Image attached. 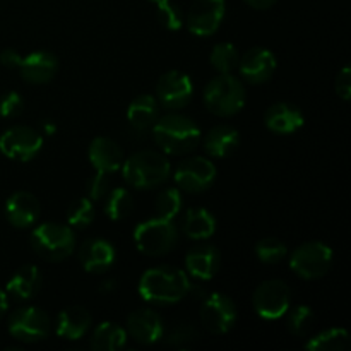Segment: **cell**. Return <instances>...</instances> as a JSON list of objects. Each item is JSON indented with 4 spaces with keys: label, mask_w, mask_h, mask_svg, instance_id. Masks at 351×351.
I'll return each mask as SVG.
<instances>
[{
    "label": "cell",
    "mask_w": 351,
    "mask_h": 351,
    "mask_svg": "<svg viewBox=\"0 0 351 351\" xmlns=\"http://www.w3.org/2000/svg\"><path fill=\"white\" fill-rule=\"evenodd\" d=\"M43 129L47 134H55V125L51 122H43Z\"/></svg>",
    "instance_id": "45"
},
{
    "label": "cell",
    "mask_w": 351,
    "mask_h": 351,
    "mask_svg": "<svg viewBox=\"0 0 351 351\" xmlns=\"http://www.w3.org/2000/svg\"><path fill=\"white\" fill-rule=\"evenodd\" d=\"M149 2H153V3H156V5H160V3L168 2V0H149Z\"/></svg>",
    "instance_id": "46"
},
{
    "label": "cell",
    "mask_w": 351,
    "mask_h": 351,
    "mask_svg": "<svg viewBox=\"0 0 351 351\" xmlns=\"http://www.w3.org/2000/svg\"><path fill=\"white\" fill-rule=\"evenodd\" d=\"M127 331L115 322H101L91 335V348L95 351H119L125 348Z\"/></svg>",
    "instance_id": "28"
},
{
    "label": "cell",
    "mask_w": 351,
    "mask_h": 351,
    "mask_svg": "<svg viewBox=\"0 0 351 351\" xmlns=\"http://www.w3.org/2000/svg\"><path fill=\"white\" fill-rule=\"evenodd\" d=\"M79 263L86 273H106L115 264V247L105 239H88L79 247Z\"/></svg>",
    "instance_id": "17"
},
{
    "label": "cell",
    "mask_w": 351,
    "mask_h": 351,
    "mask_svg": "<svg viewBox=\"0 0 351 351\" xmlns=\"http://www.w3.org/2000/svg\"><path fill=\"white\" fill-rule=\"evenodd\" d=\"M24 110V98L16 91H9L0 98V115L5 119L19 117Z\"/></svg>",
    "instance_id": "39"
},
{
    "label": "cell",
    "mask_w": 351,
    "mask_h": 351,
    "mask_svg": "<svg viewBox=\"0 0 351 351\" xmlns=\"http://www.w3.org/2000/svg\"><path fill=\"white\" fill-rule=\"evenodd\" d=\"M158 19L168 31H178L184 26V14L175 3L163 2L158 5Z\"/></svg>",
    "instance_id": "37"
},
{
    "label": "cell",
    "mask_w": 351,
    "mask_h": 351,
    "mask_svg": "<svg viewBox=\"0 0 351 351\" xmlns=\"http://www.w3.org/2000/svg\"><path fill=\"white\" fill-rule=\"evenodd\" d=\"M153 137L163 153L182 156L199 146L201 129L189 117L180 115V113H170L154 122Z\"/></svg>",
    "instance_id": "2"
},
{
    "label": "cell",
    "mask_w": 351,
    "mask_h": 351,
    "mask_svg": "<svg viewBox=\"0 0 351 351\" xmlns=\"http://www.w3.org/2000/svg\"><path fill=\"white\" fill-rule=\"evenodd\" d=\"M278 67L276 57L271 50L256 47L247 50L239 60V72L250 84H264L274 75Z\"/></svg>",
    "instance_id": "15"
},
{
    "label": "cell",
    "mask_w": 351,
    "mask_h": 351,
    "mask_svg": "<svg viewBox=\"0 0 351 351\" xmlns=\"http://www.w3.org/2000/svg\"><path fill=\"white\" fill-rule=\"evenodd\" d=\"M182 204H184V201H182L180 189L167 187L158 194L154 209H156L160 218L173 219L182 211Z\"/></svg>",
    "instance_id": "34"
},
{
    "label": "cell",
    "mask_w": 351,
    "mask_h": 351,
    "mask_svg": "<svg viewBox=\"0 0 351 351\" xmlns=\"http://www.w3.org/2000/svg\"><path fill=\"white\" fill-rule=\"evenodd\" d=\"M221 266V252L211 243H197L185 256V269L199 281H209Z\"/></svg>",
    "instance_id": "18"
},
{
    "label": "cell",
    "mask_w": 351,
    "mask_h": 351,
    "mask_svg": "<svg viewBox=\"0 0 351 351\" xmlns=\"http://www.w3.org/2000/svg\"><path fill=\"white\" fill-rule=\"evenodd\" d=\"M88 160L96 171L115 173L122 168L123 153L119 144L110 137H95L88 147Z\"/></svg>",
    "instance_id": "22"
},
{
    "label": "cell",
    "mask_w": 351,
    "mask_h": 351,
    "mask_svg": "<svg viewBox=\"0 0 351 351\" xmlns=\"http://www.w3.org/2000/svg\"><path fill=\"white\" fill-rule=\"evenodd\" d=\"M243 2L256 10H266V9H271L278 0H243Z\"/></svg>",
    "instance_id": "42"
},
{
    "label": "cell",
    "mask_w": 351,
    "mask_h": 351,
    "mask_svg": "<svg viewBox=\"0 0 351 351\" xmlns=\"http://www.w3.org/2000/svg\"><path fill=\"white\" fill-rule=\"evenodd\" d=\"M105 206H103V211L108 216L112 221H120V219H125L130 213L134 211V199L127 189L117 187L113 191H108V194L105 195Z\"/></svg>",
    "instance_id": "30"
},
{
    "label": "cell",
    "mask_w": 351,
    "mask_h": 351,
    "mask_svg": "<svg viewBox=\"0 0 351 351\" xmlns=\"http://www.w3.org/2000/svg\"><path fill=\"white\" fill-rule=\"evenodd\" d=\"M134 242L144 256L161 257L175 249L178 242V228L173 219L151 218L139 223L134 230Z\"/></svg>",
    "instance_id": "6"
},
{
    "label": "cell",
    "mask_w": 351,
    "mask_h": 351,
    "mask_svg": "<svg viewBox=\"0 0 351 351\" xmlns=\"http://www.w3.org/2000/svg\"><path fill=\"white\" fill-rule=\"evenodd\" d=\"M182 232L195 242L211 239L216 232V218L206 208H191L182 218Z\"/></svg>",
    "instance_id": "25"
},
{
    "label": "cell",
    "mask_w": 351,
    "mask_h": 351,
    "mask_svg": "<svg viewBox=\"0 0 351 351\" xmlns=\"http://www.w3.org/2000/svg\"><path fill=\"white\" fill-rule=\"evenodd\" d=\"M240 53L237 47L228 41H223L213 47L211 55H209V64L218 74H232L239 67Z\"/></svg>",
    "instance_id": "31"
},
{
    "label": "cell",
    "mask_w": 351,
    "mask_h": 351,
    "mask_svg": "<svg viewBox=\"0 0 351 351\" xmlns=\"http://www.w3.org/2000/svg\"><path fill=\"white\" fill-rule=\"evenodd\" d=\"M199 317L206 331L211 335H225L232 331L239 314L235 302L228 295L211 293L202 300Z\"/></svg>",
    "instance_id": "10"
},
{
    "label": "cell",
    "mask_w": 351,
    "mask_h": 351,
    "mask_svg": "<svg viewBox=\"0 0 351 351\" xmlns=\"http://www.w3.org/2000/svg\"><path fill=\"white\" fill-rule=\"evenodd\" d=\"M256 314L264 321H278L291 307V288L281 280L263 281L252 295Z\"/></svg>",
    "instance_id": "9"
},
{
    "label": "cell",
    "mask_w": 351,
    "mask_h": 351,
    "mask_svg": "<svg viewBox=\"0 0 351 351\" xmlns=\"http://www.w3.org/2000/svg\"><path fill=\"white\" fill-rule=\"evenodd\" d=\"M31 247L45 261L60 263L72 256L75 249V235L72 228L62 223H41L31 233Z\"/></svg>",
    "instance_id": "5"
},
{
    "label": "cell",
    "mask_w": 351,
    "mask_h": 351,
    "mask_svg": "<svg viewBox=\"0 0 351 351\" xmlns=\"http://www.w3.org/2000/svg\"><path fill=\"white\" fill-rule=\"evenodd\" d=\"M127 335L139 345H154L165 335L163 319L153 308H137L127 317Z\"/></svg>",
    "instance_id": "16"
},
{
    "label": "cell",
    "mask_w": 351,
    "mask_h": 351,
    "mask_svg": "<svg viewBox=\"0 0 351 351\" xmlns=\"http://www.w3.org/2000/svg\"><path fill=\"white\" fill-rule=\"evenodd\" d=\"M335 89L336 95L341 99H345V101H348L351 98V71L348 65H345V67L338 72V75H336Z\"/></svg>",
    "instance_id": "40"
},
{
    "label": "cell",
    "mask_w": 351,
    "mask_h": 351,
    "mask_svg": "<svg viewBox=\"0 0 351 351\" xmlns=\"http://www.w3.org/2000/svg\"><path fill=\"white\" fill-rule=\"evenodd\" d=\"M21 77L29 84H47L57 75L58 60L50 51H33L23 57L19 64Z\"/></svg>",
    "instance_id": "20"
},
{
    "label": "cell",
    "mask_w": 351,
    "mask_h": 351,
    "mask_svg": "<svg viewBox=\"0 0 351 351\" xmlns=\"http://www.w3.org/2000/svg\"><path fill=\"white\" fill-rule=\"evenodd\" d=\"M305 348L308 351H345L350 348V335L343 328H329L312 336Z\"/></svg>",
    "instance_id": "29"
},
{
    "label": "cell",
    "mask_w": 351,
    "mask_h": 351,
    "mask_svg": "<svg viewBox=\"0 0 351 351\" xmlns=\"http://www.w3.org/2000/svg\"><path fill=\"white\" fill-rule=\"evenodd\" d=\"M285 315H287L288 331L297 338H304L314 328L315 315L308 305H295V307L288 308Z\"/></svg>",
    "instance_id": "32"
},
{
    "label": "cell",
    "mask_w": 351,
    "mask_h": 351,
    "mask_svg": "<svg viewBox=\"0 0 351 351\" xmlns=\"http://www.w3.org/2000/svg\"><path fill=\"white\" fill-rule=\"evenodd\" d=\"M110 191V175L103 173V171H96L93 177L88 178L86 184V192L91 201H101Z\"/></svg>",
    "instance_id": "38"
},
{
    "label": "cell",
    "mask_w": 351,
    "mask_h": 351,
    "mask_svg": "<svg viewBox=\"0 0 351 351\" xmlns=\"http://www.w3.org/2000/svg\"><path fill=\"white\" fill-rule=\"evenodd\" d=\"M256 256L263 264H278L288 256V249L276 237H266L257 242Z\"/></svg>",
    "instance_id": "35"
},
{
    "label": "cell",
    "mask_w": 351,
    "mask_h": 351,
    "mask_svg": "<svg viewBox=\"0 0 351 351\" xmlns=\"http://www.w3.org/2000/svg\"><path fill=\"white\" fill-rule=\"evenodd\" d=\"M332 249L322 242H305L290 254V267L302 280H319L332 266Z\"/></svg>",
    "instance_id": "7"
},
{
    "label": "cell",
    "mask_w": 351,
    "mask_h": 351,
    "mask_svg": "<svg viewBox=\"0 0 351 351\" xmlns=\"http://www.w3.org/2000/svg\"><path fill=\"white\" fill-rule=\"evenodd\" d=\"M173 177L180 191L189 194H201L208 191L216 180V167L208 158L192 156L178 163Z\"/></svg>",
    "instance_id": "11"
},
{
    "label": "cell",
    "mask_w": 351,
    "mask_h": 351,
    "mask_svg": "<svg viewBox=\"0 0 351 351\" xmlns=\"http://www.w3.org/2000/svg\"><path fill=\"white\" fill-rule=\"evenodd\" d=\"M204 105L213 115L233 117L245 106V86L232 74H219L206 84Z\"/></svg>",
    "instance_id": "4"
},
{
    "label": "cell",
    "mask_w": 351,
    "mask_h": 351,
    "mask_svg": "<svg viewBox=\"0 0 351 351\" xmlns=\"http://www.w3.org/2000/svg\"><path fill=\"white\" fill-rule=\"evenodd\" d=\"M240 144V134L232 125H216L202 139L204 151L211 158H226L237 151Z\"/></svg>",
    "instance_id": "24"
},
{
    "label": "cell",
    "mask_w": 351,
    "mask_h": 351,
    "mask_svg": "<svg viewBox=\"0 0 351 351\" xmlns=\"http://www.w3.org/2000/svg\"><path fill=\"white\" fill-rule=\"evenodd\" d=\"M10 336L17 341L40 343L47 339L51 332L50 315L38 307H21L9 315L7 324Z\"/></svg>",
    "instance_id": "8"
},
{
    "label": "cell",
    "mask_w": 351,
    "mask_h": 351,
    "mask_svg": "<svg viewBox=\"0 0 351 351\" xmlns=\"http://www.w3.org/2000/svg\"><path fill=\"white\" fill-rule=\"evenodd\" d=\"M40 201L31 192H14L5 202V218L14 228H29L40 218Z\"/></svg>",
    "instance_id": "19"
},
{
    "label": "cell",
    "mask_w": 351,
    "mask_h": 351,
    "mask_svg": "<svg viewBox=\"0 0 351 351\" xmlns=\"http://www.w3.org/2000/svg\"><path fill=\"white\" fill-rule=\"evenodd\" d=\"M304 113L293 103H274L264 113V123H266L267 129L274 134H280V136L297 132L298 129L304 127Z\"/></svg>",
    "instance_id": "21"
},
{
    "label": "cell",
    "mask_w": 351,
    "mask_h": 351,
    "mask_svg": "<svg viewBox=\"0 0 351 351\" xmlns=\"http://www.w3.org/2000/svg\"><path fill=\"white\" fill-rule=\"evenodd\" d=\"M43 278H41L40 269L33 264L19 267L16 273L7 281V293L12 295L17 300H29L40 291Z\"/></svg>",
    "instance_id": "26"
},
{
    "label": "cell",
    "mask_w": 351,
    "mask_h": 351,
    "mask_svg": "<svg viewBox=\"0 0 351 351\" xmlns=\"http://www.w3.org/2000/svg\"><path fill=\"white\" fill-rule=\"evenodd\" d=\"M194 82L191 75L180 71H168L156 84V99L167 110H182L192 101Z\"/></svg>",
    "instance_id": "13"
},
{
    "label": "cell",
    "mask_w": 351,
    "mask_h": 351,
    "mask_svg": "<svg viewBox=\"0 0 351 351\" xmlns=\"http://www.w3.org/2000/svg\"><path fill=\"white\" fill-rule=\"evenodd\" d=\"M137 290L143 300L153 305H173L184 300L191 291L185 271L175 266H156L141 276Z\"/></svg>",
    "instance_id": "1"
},
{
    "label": "cell",
    "mask_w": 351,
    "mask_h": 351,
    "mask_svg": "<svg viewBox=\"0 0 351 351\" xmlns=\"http://www.w3.org/2000/svg\"><path fill=\"white\" fill-rule=\"evenodd\" d=\"M123 180L134 189H154L170 178L171 165L165 154L153 149H141L123 160Z\"/></svg>",
    "instance_id": "3"
},
{
    "label": "cell",
    "mask_w": 351,
    "mask_h": 351,
    "mask_svg": "<svg viewBox=\"0 0 351 351\" xmlns=\"http://www.w3.org/2000/svg\"><path fill=\"white\" fill-rule=\"evenodd\" d=\"M113 288H115V281L113 280H108V281H103V285H101V288H99V290L101 291H112Z\"/></svg>",
    "instance_id": "44"
},
{
    "label": "cell",
    "mask_w": 351,
    "mask_h": 351,
    "mask_svg": "<svg viewBox=\"0 0 351 351\" xmlns=\"http://www.w3.org/2000/svg\"><path fill=\"white\" fill-rule=\"evenodd\" d=\"M158 115H160L158 99L151 95L137 96L127 108V119H129L130 127L139 132L151 129L158 120Z\"/></svg>",
    "instance_id": "27"
},
{
    "label": "cell",
    "mask_w": 351,
    "mask_h": 351,
    "mask_svg": "<svg viewBox=\"0 0 351 351\" xmlns=\"http://www.w3.org/2000/svg\"><path fill=\"white\" fill-rule=\"evenodd\" d=\"M7 311H9V297H7V291L0 288V319L5 315Z\"/></svg>",
    "instance_id": "43"
},
{
    "label": "cell",
    "mask_w": 351,
    "mask_h": 351,
    "mask_svg": "<svg viewBox=\"0 0 351 351\" xmlns=\"http://www.w3.org/2000/svg\"><path fill=\"white\" fill-rule=\"evenodd\" d=\"M21 60H23V55L17 50H14V48H5V50L0 53V64L7 69H17L19 67Z\"/></svg>",
    "instance_id": "41"
},
{
    "label": "cell",
    "mask_w": 351,
    "mask_h": 351,
    "mask_svg": "<svg viewBox=\"0 0 351 351\" xmlns=\"http://www.w3.org/2000/svg\"><path fill=\"white\" fill-rule=\"evenodd\" d=\"M43 147V137L36 129L14 125L0 136V151L3 156L16 161H31Z\"/></svg>",
    "instance_id": "12"
},
{
    "label": "cell",
    "mask_w": 351,
    "mask_h": 351,
    "mask_svg": "<svg viewBox=\"0 0 351 351\" xmlns=\"http://www.w3.org/2000/svg\"><path fill=\"white\" fill-rule=\"evenodd\" d=\"M225 0H194L187 12V27L195 36H211L225 19Z\"/></svg>",
    "instance_id": "14"
},
{
    "label": "cell",
    "mask_w": 351,
    "mask_h": 351,
    "mask_svg": "<svg viewBox=\"0 0 351 351\" xmlns=\"http://www.w3.org/2000/svg\"><path fill=\"white\" fill-rule=\"evenodd\" d=\"M67 221L72 228H86L95 221V206L89 197L77 199L67 209Z\"/></svg>",
    "instance_id": "36"
},
{
    "label": "cell",
    "mask_w": 351,
    "mask_h": 351,
    "mask_svg": "<svg viewBox=\"0 0 351 351\" xmlns=\"http://www.w3.org/2000/svg\"><path fill=\"white\" fill-rule=\"evenodd\" d=\"M199 338H201V335H199V329L194 324H191V322H178L167 335H163L161 339H165V343L168 346H173V348H189L194 343H197Z\"/></svg>",
    "instance_id": "33"
},
{
    "label": "cell",
    "mask_w": 351,
    "mask_h": 351,
    "mask_svg": "<svg viewBox=\"0 0 351 351\" xmlns=\"http://www.w3.org/2000/svg\"><path fill=\"white\" fill-rule=\"evenodd\" d=\"M91 324V314L84 307L74 305V307H67L58 314L55 331L60 338L69 339V341H77V339L84 338L88 335Z\"/></svg>",
    "instance_id": "23"
}]
</instances>
